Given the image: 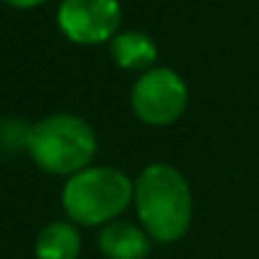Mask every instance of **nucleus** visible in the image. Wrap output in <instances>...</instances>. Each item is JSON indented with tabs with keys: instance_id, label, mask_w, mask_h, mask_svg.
Wrapping results in <instances>:
<instances>
[{
	"instance_id": "nucleus-1",
	"label": "nucleus",
	"mask_w": 259,
	"mask_h": 259,
	"mask_svg": "<svg viewBox=\"0 0 259 259\" xmlns=\"http://www.w3.org/2000/svg\"><path fill=\"white\" fill-rule=\"evenodd\" d=\"M133 206L155 244L181 241L193 221V193L186 176L168 163H150L135 178Z\"/></svg>"
},
{
	"instance_id": "nucleus-2",
	"label": "nucleus",
	"mask_w": 259,
	"mask_h": 259,
	"mask_svg": "<svg viewBox=\"0 0 259 259\" xmlns=\"http://www.w3.org/2000/svg\"><path fill=\"white\" fill-rule=\"evenodd\" d=\"M28 155L51 176H74L92 165L99 150L94 127L71 112H56L28 127Z\"/></svg>"
},
{
	"instance_id": "nucleus-3",
	"label": "nucleus",
	"mask_w": 259,
	"mask_h": 259,
	"mask_svg": "<svg viewBox=\"0 0 259 259\" xmlns=\"http://www.w3.org/2000/svg\"><path fill=\"white\" fill-rule=\"evenodd\" d=\"M135 181L112 165H89L61 188V206L76 226H107L133 203Z\"/></svg>"
},
{
	"instance_id": "nucleus-4",
	"label": "nucleus",
	"mask_w": 259,
	"mask_h": 259,
	"mask_svg": "<svg viewBox=\"0 0 259 259\" xmlns=\"http://www.w3.org/2000/svg\"><path fill=\"white\" fill-rule=\"evenodd\" d=\"M133 114L148 127L176 124L188 107V84L170 66H153L140 74L130 92Z\"/></svg>"
},
{
	"instance_id": "nucleus-5",
	"label": "nucleus",
	"mask_w": 259,
	"mask_h": 259,
	"mask_svg": "<svg viewBox=\"0 0 259 259\" xmlns=\"http://www.w3.org/2000/svg\"><path fill=\"white\" fill-rule=\"evenodd\" d=\"M59 31L79 46H99L119 33V0H61L56 11Z\"/></svg>"
},
{
	"instance_id": "nucleus-6",
	"label": "nucleus",
	"mask_w": 259,
	"mask_h": 259,
	"mask_svg": "<svg viewBox=\"0 0 259 259\" xmlns=\"http://www.w3.org/2000/svg\"><path fill=\"white\" fill-rule=\"evenodd\" d=\"M150 234L133 221H112L99 229L97 246L107 259H148L153 251Z\"/></svg>"
},
{
	"instance_id": "nucleus-7",
	"label": "nucleus",
	"mask_w": 259,
	"mask_h": 259,
	"mask_svg": "<svg viewBox=\"0 0 259 259\" xmlns=\"http://www.w3.org/2000/svg\"><path fill=\"white\" fill-rule=\"evenodd\" d=\"M109 56L124 71L145 74L158 61V44L140 31H119L109 41Z\"/></svg>"
},
{
	"instance_id": "nucleus-8",
	"label": "nucleus",
	"mask_w": 259,
	"mask_h": 259,
	"mask_svg": "<svg viewBox=\"0 0 259 259\" xmlns=\"http://www.w3.org/2000/svg\"><path fill=\"white\" fill-rule=\"evenodd\" d=\"M36 259H79L81 236L76 224L71 221H51L46 224L33 244Z\"/></svg>"
},
{
	"instance_id": "nucleus-9",
	"label": "nucleus",
	"mask_w": 259,
	"mask_h": 259,
	"mask_svg": "<svg viewBox=\"0 0 259 259\" xmlns=\"http://www.w3.org/2000/svg\"><path fill=\"white\" fill-rule=\"evenodd\" d=\"M3 3H8L11 8H18V11H28V8H38L46 0H3Z\"/></svg>"
}]
</instances>
